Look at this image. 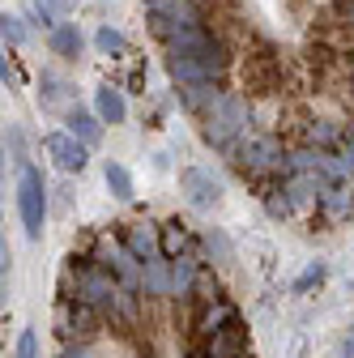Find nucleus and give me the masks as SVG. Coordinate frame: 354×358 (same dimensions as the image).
I'll return each mask as SVG.
<instances>
[{
    "label": "nucleus",
    "instance_id": "1",
    "mask_svg": "<svg viewBox=\"0 0 354 358\" xmlns=\"http://www.w3.org/2000/svg\"><path fill=\"white\" fill-rule=\"evenodd\" d=\"M227 48L205 26H184L180 34L167 38V73L175 81H218L227 73Z\"/></svg>",
    "mask_w": 354,
    "mask_h": 358
},
{
    "label": "nucleus",
    "instance_id": "2",
    "mask_svg": "<svg viewBox=\"0 0 354 358\" xmlns=\"http://www.w3.org/2000/svg\"><path fill=\"white\" fill-rule=\"evenodd\" d=\"M201 115H205V124H201L205 141L218 145V150L235 145L243 132H248V124H252V107H248V99H239V94H218Z\"/></svg>",
    "mask_w": 354,
    "mask_h": 358
},
{
    "label": "nucleus",
    "instance_id": "3",
    "mask_svg": "<svg viewBox=\"0 0 354 358\" xmlns=\"http://www.w3.org/2000/svg\"><path fill=\"white\" fill-rule=\"evenodd\" d=\"M77 299L90 303L99 316H124L132 294H128V286L111 273L107 264H99V268H81V273H77Z\"/></svg>",
    "mask_w": 354,
    "mask_h": 358
},
{
    "label": "nucleus",
    "instance_id": "4",
    "mask_svg": "<svg viewBox=\"0 0 354 358\" xmlns=\"http://www.w3.org/2000/svg\"><path fill=\"white\" fill-rule=\"evenodd\" d=\"M17 217H22L26 239H43V222H48V184H43V175L30 162L17 166Z\"/></svg>",
    "mask_w": 354,
    "mask_h": 358
},
{
    "label": "nucleus",
    "instance_id": "5",
    "mask_svg": "<svg viewBox=\"0 0 354 358\" xmlns=\"http://www.w3.org/2000/svg\"><path fill=\"white\" fill-rule=\"evenodd\" d=\"M286 162H290V154L269 132H248V137L235 141V166L248 175H269V171H282Z\"/></svg>",
    "mask_w": 354,
    "mask_h": 358
},
{
    "label": "nucleus",
    "instance_id": "6",
    "mask_svg": "<svg viewBox=\"0 0 354 358\" xmlns=\"http://www.w3.org/2000/svg\"><path fill=\"white\" fill-rule=\"evenodd\" d=\"M243 354H248V324H243V316L227 311V316L209 329L201 358H243Z\"/></svg>",
    "mask_w": 354,
    "mask_h": 358
},
{
    "label": "nucleus",
    "instance_id": "7",
    "mask_svg": "<svg viewBox=\"0 0 354 358\" xmlns=\"http://www.w3.org/2000/svg\"><path fill=\"white\" fill-rule=\"evenodd\" d=\"M43 150H48L52 162L60 171H69V175H81L85 166H90V145L77 141L73 132H48V137H43Z\"/></svg>",
    "mask_w": 354,
    "mask_h": 358
},
{
    "label": "nucleus",
    "instance_id": "8",
    "mask_svg": "<svg viewBox=\"0 0 354 358\" xmlns=\"http://www.w3.org/2000/svg\"><path fill=\"white\" fill-rule=\"evenodd\" d=\"M180 192L188 196L192 209H213L218 201H222V184H218L209 171H201V166L180 171Z\"/></svg>",
    "mask_w": 354,
    "mask_h": 358
},
{
    "label": "nucleus",
    "instance_id": "9",
    "mask_svg": "<svg viewBox=\"0 0 354 358\" xmlns=\"http://www.w3.org/2000/svg\"><path fill=\"white\" fill-rule=\"evenodd\" d=\"M64 124H69L73 137H77V141H85L90 150L103 141V115H99V111H81V107H73V111L64 115Z\"/></svg>",
    "mask_w": 354,
    "mask_h": 358
},
{
    "label": "nucleus",
    "instance_id": "10",
    "mask_svg": "<svg viewBox=\"0 0 354 358\" xmlns=\"http://www.w3.org/2000/svg\"><path fill=\"white\" fill-rule=\"evenodd\" d=\"M124 243L132 248V256H137L141 264L162 256V243H158V235H154V227H150V222H132V227H128V235H124Z\"/></svg>",
    "mask_w": 354,
    "mask_h": 358
},
{
    "label": "nucleus",
    "instance_id": "11",
    "mask_svg": "<svg viewBox=\"0 0 354 358\" xmlns=\"http://www.w3.org/2000/svg\"><path fill=\"white\" fill-rule=\"evenodd\" d=\"M48 48H52V56L77 60V56H81V48H85V38H81L77 22H60V26H52V34H48Z\"/></svg>",
    "mask_w": 354,
    "mask_h": 358
},
{
    "label": "nucleus",
    "instance_id": "12",
    "mask_svg": "<svg viewBox=\"0 0 354 358\" xmlns=\"http://www.w3.org/2000/svg\"><path fill=\"white\" fill-rule=\"evenodd\" d=\"M94 111L103 115V124H124L128 120V103L115 85H99L94 90Z\"/></svg>",
    "mask_w": 354,
    "mask_h": 358
},
{
    "label": "nucleus",
    "instance_id": "13",
    "mask_svg": "<svg viewBox=\"0 0 354 358\" xmlns=\"http://www.w3.org/2000/svg\"><path fill=\"white\" fill-rule=\"evenodd\" d=\"M150 13H162L167 22H180V26H201V13L192 0H146Z\"/></svg>",
    "mask_w": 354,
    "mask_h": 358
},
{
    "label": "nucleus",
    "instance_id": "14",
    "mask_svg": "<svg viewBox=\"0 0 354 358\" xmlns=\"http://www.w3.org/2000/svg\"><path fill=\"white\" fill-rule=\"evenodd\" d=\"M192 286H197V260L192 256H175L171 260V294H192Z\"/></svg>",
    "mask_w": 354,
    "mask_h": 358
},
{
    "label": "nucleus",
    "instance_id": "15",
    "mask_svg": "<svg viewBox=\"0 0 354 358\" xmlns=\"http://www.w3.org/2000/svg\"><path fill=\"white\" fill-rule=\"evenodd\" d=\"M180 99H184L188 111H205L218 99V90H213V81H184L180 85Z\"/></svg>",
    "mask_w": 354,
    "mask_h": 358
},
{
    "label": "nucleus",
    "instance_id": "16",
    "mask_svg": "<svg viewBox=\"0 0 354 358\" xmlns=\"http://www.w3.org/2000/svg\"><path fill=\"white\" fill-rule=\"evenodd\" d=\"M103 179H107V188H111L115 201H132V175H128L124 162H107L103 166Z\"/></svg>",
    "mask_w": 354,
    "mask_h": 358
},
{
    "label": "nucleus",
    "instance_id": "17",
    "mask_svg": "<svg viewBox=\"0 0 354 358\" xmlns=\"http://www.w3.org/2000/svg\"><path fill=\"white\" fill-rule=\"evenodd\" d=\"M26 5V17L34 22V26H60L56 17H60V5L56 0H22Z\"/></svg>",
    "mask_w": 354,
    "mask_h": 358
},
{
    "label": "nucleus",
    "instance_id": "18",
    "mask_svg": "<svg viewBox=\"0 0 354 358\" xmlns=\"http://www.w3.org/2000/svg\"><path fill=\"white\" fill-rule=\"evenodd\" d=\"M94 48H99L103 56H120V52L128 48V38H124L115 26H99V30H94Z\"/></svg>",
    "mask_w": 354,
    "mask_h": 358
},
{
    "label": "nucleus",
    "instance_id": "19",
    "mask_svg": "<svg viewBox=\"0 0 354 358\" xmlns=\"http://www.w3.org/2000/svg\"><path fill=\"white\" fill-rule=\"evenodd\" d=\"M184 222H167L162 227V256L167 260H175V256H184Z\"/></svg>",
    "mask_w": 354,
    "mask_h": 358
},
{
    "label": "nucleus",
    "instance_id": "20",
    "mask_svg": "<svg viewBox=\"0 0 354 358\" xmlns=\"http://www.w3.org/2000/svg\"><path fill=\"white\" fill-rule=\"evenodd\" d=\"M146 290L150 294H171V273L162 268V256L158 260H146Z\"/></svg>",
    "mask_w": 354,
    "mask_h": 358
},
{
    "label": "nucleus",
    "instance_id": "21",
    "mask_svg": "<svg viewBox=\"0 0 354 358\" xmlns=\"http://www.w3.org/2000/svg\"><path fill=\"white\" fill-rule=\"evenodd\" d=\"M0 34H5V43H9V48H26V38H30L26 22H22V17H13V13H5V17H0Z\"/></svg>",
    "mask_w": 354,
    "mask_h": 358
},
{
    "label": "nucleus",
    "instance_id": "22",
    "mask_svg": "<svg viewBox=\"0 0 354 358\" xmlns=\"http://www.w3.org/2000/svg\"><path fill=\"white\" fill-rule=\"evenodd\" d=\"M205 248H209V256H218L222 264H227V260H235V252H231V239H227L222 231H213V227L205 231Z\"/></svg>",
    "mask_w": 354,
    "mask_h": 358
},
{
    "label": "nucleus",
    "instance_id": "23",
    "mask_svg": "<svg viewBox=\"0 0 354 358\" xmlns=\"http://www.w3.org/2000/svg\"><path fill=\"white\" fill-rule=\"evenodd\" d=\"M320 282H325V264L316 260V264H307L303 273L295 278V294H303V290H312V286H320Z\"/></svg>",
    "mask_w": 354,
    "mask_h": 358
},
{
    "label": "nucleus",
    "instance_id": "24",
    "mask_svg": "<svg viewBox=\"0 0 354 358\" xmlns=\"http://www.w3.org/2000/svg\"><path fill=\"white\" fill-rule=\"evenodd\" d=\"M43 85H48V90H43V103H48V107H52V103H60V99L69 94V85H64L60 77H52V73H43Z\"/></svg>",
    "mask_w": 354,
    "mask_h": 358
},
{
    "label": "nucleus",
    "instance_id": "25",
    "mask_svg": "<svg viewBox=\"0 0 354 358\" xmlns=\"http://www.w3.org/2000/svg\"><path fill=\"white\" fill-rule=\"evenodd\" d=\"M17 358H38V337H34V329H22V337H17Z\"/></svg>",
    "mask_w": 354,
    "mask_h": 358
},
{
    "label": "nucleus",
    "instance_id": "26",
    "mask_svg": "<svg viewBox=\"0 0 354 358\" xmlns=\"http://www.w3.org/2000/svg\"><path fill=\"white\" fill-rule=\"evenodd\" d=\"M337 137H341V132H337L333 124H320V128H316V141H325V145H333Z\"/></svg>",
    "mask_w": 354,
    "mask_h": 358
},
{
    "label": "nucleus",
    "instance_id": "27",
    "mask_svg": "<svg viewBox=\"0 0 354 358\" xmlns=\"http://www.w3.org/2000/svg\"><path fill=\"white\" fill-rule=\"evenodd\" d=\"M60 358H94V354H90V350H85V345H69V350H64Z\"/></svg>",
    "mask_w": 354,
    "mask_h": 358
},
{
    "label": "nucleus",
    "instance_id": "28",
    "mask_svg": "<svg viewBox=\"0 0 354 358\" xmlns=\"http://www.w3.org/2000/svg\"><path fill=\"white\" fill-rule=\"evenodd\" d=\"M337 358H354V341H341V350H337Z\"/></svg>",
    "mask_w": 354,
    "mask_h": 358
},
{
    "label": "nucleus",
    "instance_id": "29",
    "mask_svg": "<svg viewBox=\"0 0 354 358\" xmlns=\"http://www.w3.org/2000/svg\"><path fill=\"white\" fill-rule=\"evenodd\" d=\"M350 22H354V0H350Z\"/></svg>",
    "mask_w": 354,
    "mask_h": 358
}]
</instances>
